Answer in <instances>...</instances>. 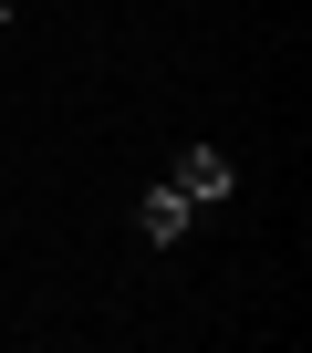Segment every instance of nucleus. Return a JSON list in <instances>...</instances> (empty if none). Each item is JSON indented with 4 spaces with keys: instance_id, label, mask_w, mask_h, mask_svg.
<instances>
[{
    "instance_id": "f257e3e1",
    "label": "nucleus",
    "mask_w": 312,
    "mask_h": 353,
    "mask_svg": "<svg viewBox=\"0 0 312 353\" xmlns=\"http://www.w3.org/2000/svg\"><path fill=\"white\" fill-rule=\"evenodd\" d=\"M156 188H167V198H177V208H188V219H198V208H219V198H229V188H240V166H229V156H219V145H188V156H177V166H167V176H156Z\"/></svg>"
},
{
    "instance_id": "f03ea898",
    "label": "nucleus",
    "mask_w": 312,
    "mask_h": 353,
    "mask_svg": "<svg viewBox=\"0 0 312 353\" xmlns=\"http://www.w3.org/2000/svg\"><path fill=\"white\" fill-rule=\"evenodd\" d=\"M0 32H11V0H0Z\"/></svg>"
}]
</instances>
